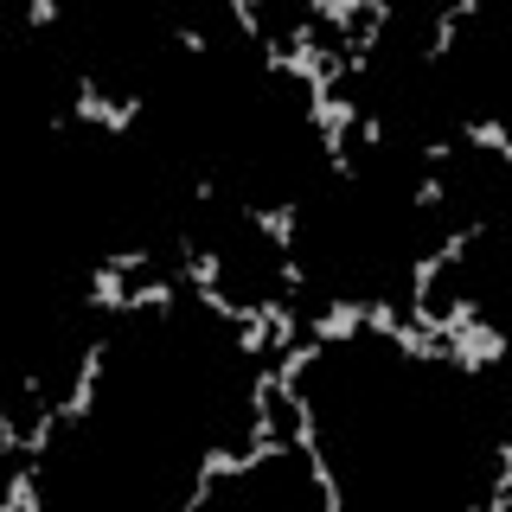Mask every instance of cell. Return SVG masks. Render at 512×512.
Wrapping results in <instances>:
<instances>
[{"mask_svg":"<svg viewBox=\"0 0 512 512\" xmlns=\"http://www.w3.org/2000/svg\"><path fill=\"white\" fill-rule=\"evenodd\" d=\"M269 340H276V346H295V314H288L282 301H269Z\"/></svg>","mask_w":512,"mask_h":512,"instance_id":"5bb4252c","label":"cell"},{"mask_svg":"<svg viewBox=\"0 0 512 512\" xmlns=\"http://www.w3.org/2000/svg\"><path fill=\"white\" fill-rule=\"evenodd\" d=\"M500 352H506V333L487 327V320H468L461 333H448V340H442V359L455 365L461 378H480L493 359H500Z\"/></svg>","mask_w":512,"mask_h":512,"instance_id":"6da1fadb","label":"cell"},{"mask_svg":"<svg viewBox=\"0 0 512 512\" xmlns=\"http://www.w3.org/2000/svg\"><path fill=\"white\" fill-rule=\"evenodd\" d=\"M90 308H103V314H128V288H122V269H96L90 276Z\"/></svg>","mask_w":512,"mask_h":512,"instance_id":"52a82bcc","label":"cell"},{"mask_svg":"<svg viewBox=\"0 0 512 512\" xmlns=\"http://www.w3.org/2000/svg\"><path fill=\"white\" fill-rule=\"evenodd\" d=\"M359 327H365V308H359V301H327V314L314 320V333H308V340H320V346H340V340H352Z\"/></svg>","mask_w":512,"mask_h":512,"instance_id":"277c9868","label":"cell"},{"mask_svg":"<svg viewBox=\"0 0 512 512\" xmlns=\"http://www.w3.org/2000/svg\"><path fill=\"white\" fill-rule=\"evenodd\" d=\"M365 327L391 340V333H397V308H391V301H365Z\"/></svg>","mask_w":512,"mask_h":512,"instance_id":"9a60e30c","label":"cell"},{"mask_svg":"<svg viewBox=\"0 0 512 512\" xmlns=\"http://www.w3.org/2000/svg\"><path fill=\"white\" fill-rule=\"evenodd\" d=\"M436 256H416V269H410V308H429V288H436Z\"/></svg>","mask_w":512,"mask_h":512,"instance_id":"4fadbf2b","label":"cell"},{"mask_svg":"<svg viewBox=\"0 0 512 512\" xmlns=\"http://www.w3.org/2000/svg\"><path fill=\"white\" fill-rule=\"evenodd\" d=\"M103 263H109V269H122V276H128V269H141V263H148V250H116V256H103Z\"/></svg>","mask_w":512,"mask_h":512,"instance_id":"e0dca14e","label":"cell"},{"mask_svg":"<svg viewBox=\"0 0 512 512\" xmlns=\"http://www.w3.org/2000/svg\"><path fill=\"white\" fill-rule=\"evenodd\" d=\"M244 218L256 224V231H269L276 244L288 250L295 244V218H301V205H244Z\"/></svg>","mask_w":512,"mask_h":512,"instance_id":"5b68a950","label":"cell"},{"mask_svg":"<svg viewBox=\"0 0 512 512\" xmlns=\"http://www.w3.org/2000/svg\"><path fill=\"white\" fill-rule=\"evenodd\" d=\"M7 512H39V461L20 455V468L7 480Z\"/></svg>","mask_w":512,"mask_h":512,"instance_id":"8992f818","label":"cell"},{"mask_svg":"<svg viewBox=\"0 0 512 512\" xmlns=\"http://www.w3.org/2000/svg\"><path fill=\"white\" fill-rule=\"evenodd\" d=\"M135 308H154L160 320H167V314H173V282H167V276H154V282L128 288V314H135Z\"/></svg>","mask_w":512,"mask_h":512,"instance_id":"8fae6325","label":"cell"},{"mask_svg":"<svg viewBox=\"0 0 512 512\" xmlns=\"http://www.w3.org/2000/svg\"><path fill=\"white\" fill-rule=\"evenodd\" d=\"M461 141H474V148H487V154L512 160V135H506L500 122H468V128H461Z\"/></svg>","mask_w":512,"mask_h":512,"instance_id":"7c38bea8","label":"cell"},{"mask_svg":"<svg viewBox=\"0 0 512 512\" xmlns=\"http://www.w3.org/2000/svg\"><path fill=\"white\" fill-rule=\"evenodd\" d=\"M448 154H455V141H429V148H423V160H429V167H442Z\"/></svg>","mask_w":512,"mask_h":512,"instance_id":"ffe728a7","label":"cell"},{"mask_svg":"<svg viewBox=\"0 0 512 512\" xmlns=\"http://www.w3.org/2000/svg\"><path fill=\"white\" fill-rule=\"evenodd\" d=\"M359 135H365V141L378 148V141H384V122H378V116H359Z\"/></svg>","mask_w":512,"mask_h":512,"instance_id":"7402d4cb","label":"cell"},{"mask_svg":"<svg viewBox=\"0 0 512 512\" xmlns=\"http://www.w3.org/2000/svg\"><path fill=\"white\" fill-rule=\"evenodd\" d=\"M71 116L109 128V135H122V128L141 116V96H103V90H96V77H77V109H71Z\"/></svg>","mask_w":512,"mask_h":512,"instance_id":"7a4b0ae2","label":"cell"},{"mask_svg":"<svg viewBox=\"0 0 512 512\" xmlns=\"http://www.w3.org/2000/svg\"><path fill=\"white\" fill-rule=\"evenodd\" d=\"M308 13H314V20H327L340 39H352V20L365 13V0H308Z\"/></svg>","mask_w":512,"mask_h":512,"instance_id":"ba28073f","label":"cell"},{"mask_svg":"<svg viewBox=\"0 0 512 512\" xmlns=\"http://www.w3.org/2000/svg\"><path fill=\"white\" fill-rule=\"evenodd\" d=\"M0 455H26V436L13 429V416H0Z\"/></svg>","mask_w":512,"mask_h":512,"instance_id":"2e32d148","label":"cell"},{"mask_svg":"<svg viewBox=\"0 0 512 512\" xmlns=\"http://www.w3.org/2000/svg\"><path fill=\"white\" fill-rule=\"evenodd\" d=\"M416 205H442V180H423V186H416Z\"/></svg>","mask_w":512,"mask_h":512,"instance_id":"44dd1931","label":"cell"},{"mask_svg":"<svg viewBox=\"0 0 512 512\" xmlns=\"http://www.w3.org/2000/svg\"><path fill=\"white\" fill-rule=\"evenodd\" d=\"M391 340H397V352H404L410 365H429V359H442V340H429V333H416L410 320H397V333H391Z\"/></svg>","mask_w":512,"mask_h":512,"instance_id":"9c48e42d","label":"cell"},{"mask_svg":"<svg viewBox=\"0 0 512 512\" xmlns=\"http://www.w3.org/2000/svg\"><path fill=\"white\" fill-rule=\"evenodd\" d=\"M231 13H237V26H244V32H256V39H263V20H256L250 0H231Z\"/></svg>","mask_w":512,"mask_h":512,"instance_id":"ac0fdd59","label":"cell"},{"mask_svg":"<svg viewBox=\"0 0 512 512\" xmlns=\"http://www.w3.org/2000/svg\"><path fill=\"white\" fill-rule=\"evenodd\" d=\"M58 20V0H32V26H52Z\"/></svg>","mask_w":512,"mask_h":512,"instance_id":"d6986e66","label":"cell"},{"mask_svg":"<svg viewBox=\"0 0 512 512\" xmlns=\"http://www.w3.org/2000/svg\"><path fill=\"white\" fill-rule=\"evenodd\" d=\"M103 359H109V346L96 340V346H84V365H77V384H71V397H64V423H84V416L96 410V378H103Z\"/></svg>","mask_w":512,"mask_h":512,"instance_id":"3957f363","label":"cell"},{"mask_svg":"<svg viewBox=\"0 0 512 512\" xmlns=\"http://www.w3.org/2000/svg\"><path fill=\"white\" fill-rule=\"evenodd\" d=\"M180 256H186V282L192 288H218V256L212 250H199L192 237H180Z\"/></svg>","mask_w":512,"mask_h":512,"instance_id":"30bf717a","label":"cell"}]
</instances>
